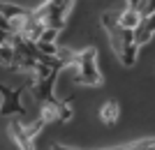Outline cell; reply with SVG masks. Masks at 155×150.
Segmentation results:
<instances>
[{"label": "cell", "mask_w": 155, "mask_h": 150, "mask_svg": "<svg viewBox=\"0 0 155 150\" xmlns=\"http://www.w3.org/2000/svg\"><path fill=\"white\" fill-rule=\"evenodd\" d=\"M72 2L70 0H49L44 5L39 7L37 12H32V16L37 21H42L46 28H51V30H63L65 28V21L70 16L72 12Z\"/></svg>", "instance_id": "cell-1"}, {"label": "cell", "mask_w": 155, "mask_h": 150, "mask_svg": "<svg viewBox=\"0 0 155 150\" xmlns=\"http://www.w3.org/2000/svg\"><path fill=\"white\" fill-rule=\"evenodd\" d=\"M77 78L86 85H100L102 83V74H100V67H97V51L95 46H86L84 51L77 53Z\"/></svg>", "instance_id": "cell-2"}, {"label": "cell", "mask_w": 155, "mask_h": 150, "mask_svg": "<svg viewBox=\"0 0 155 150\" xmlns=\"http://www.w3.org/2000/svg\"><path fill=\"white\" fill-rule=\"evenodd\" d=\"M21 88H7L5 83H0V116H26V106L21 102Z\"/></svg>", "instance_id": "cell-3"}, {"label": "cell", "mask_w": 155, "mask_h": 150, "mask_svg": "<svg viewBox=\"0 0 155 150\" xmlns=\"http://www.w3.org/2000/svg\"><path fill=\"white\" fill-rule=\"evenodd\" d=\"M155 35V14L148 16V19H141V23L134 28V44L137 46H143L148 44Z\"/></svg>", "instance_id": "cell-4"}, {"label": "cell", "mask_w": 155, "mask_h": 150, "mask_svg": "<svg viewBox=\"0 0 155 150\" xmlns=\"http://www.w3.org/2000/svg\"><path fill=\"white\" fill-rule=\"evenodd\" d=\"M9 132H12L14 141L19 143L21 150H35V145H32V141H35V139L28 134V129L19 123V120H12V125H9Z\"/></svg>", "instance_id": "cell-5"}, {"label": "cell", "mask_w": 155, "mask_h": 150, "mask_svg": "<svg viewBox=\"0 0 155 150\" xmlns=\"http://www.w3.org/2000/svg\"><path fill=\"white\" fill-rule=\"evenodd\" d=\"M139 23H141V16H139V12L132 5H127L123 12L118 14V26L123 28V30H134Z\"/></svg>", "instance_id": "cell-6"}, {"label": "cell", "mask_w": 155, "mask_h": 150, "mask_svg": "<svg viewBox=\"0 0 155 150\" xmlns=\"http://www.w3.org/2000/svg\"><path fill=\"white\" fill-rule=\"evenodd\" d=\"M118 113H120L118 102H107V104L102 106V111H100V118H102L104 125H114L118 120Z\"/></svg>", "instance_id": "cell-7"}, {"label": "cell", "mask_w": 155, "mask_h": 150, "mask_svg": "<svg viewBox=\"0 0 155 150\" xmlns=\"http://www.w3.org/2000/svg\"><path fill=\"white\" fill-rule=\"evenodd\" d=\"M0 62L2 65H14V49L12 46H0Z\"/></svg>", "instance_id": "cell-8"}, {"label": "cell", "mask_w": 155, "mask_h": 150, "mask_svg": "<svg viewBox=\"0 0 155 150\" xmlns=\"http://www.w3.org/2000/svg\"><path fill=\"white\" fill-rule=\"evenodd\" d=\"M56 37H58V30H51V28H46L44 35L39 37V42H46V44H53L56 42Z\"/></svg>", "instance_id": "cell-9"}]
</instances>
